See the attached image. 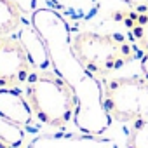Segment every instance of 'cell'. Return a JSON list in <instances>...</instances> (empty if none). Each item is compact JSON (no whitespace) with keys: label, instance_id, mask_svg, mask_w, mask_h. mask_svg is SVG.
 Masks as SVG:
<instances>
[{"label":"cell","instance_id":"obj_8","mask_svg":"<svg viewBox=\"0 0 148 148\" xmlns=\"http://www.w3.org/2000/svg\"><path fill=\"white\" fill-rule=\"evenodd\" d=\"M139 68H141V75L148 80V44L145 45V52H143V56H141Z\"/></svg>","mask_w":148,"mask_h":148},{"label":"cell","instance_id":"obj_6","mask_svg":"<svg viewBox=\"0 0 148 148\" xmlns=\"http://www.w3.org/2000/svg\"><path fill=\"white\" fill-rule=\"evenodd\" d=\"M23 25V9L16 0H0V37L12 35Z\"/></svg>","mask_w":148,"mask_h":148},{"label":"cell","instance_id":"obj_9","mask_svg":"<svg viewBox=\"0 0 148 148\" xmlns=\"http://www.w3.org/2000/svg\"><path fill=\"white\" fill-rule=\"evenodd\" d=\"M122 2L138 11H148V0H122Z\"/></svg>","mask_w":148,"mask_h":148},{"label":"cell","instance_id":"obj_7","mask_svg":"<svg viewBox=\"0 0 148 148\" xmlns=\"http://www.w3.org/2000/svg\"><path fill=\"white\" fill-rule=\"evenodd\" d=\"M0 141H4L9 148H18L25 141L23 125L0 117Z\"/></svg>","mask_w":148,"mask_h":148},{"label":"cell","instance_id":"obj_10","mask_svg":"<svg viewBox=\"0 0 148 148\" xmlns=\"http://www.w3.org/2000/svg\"><path fill=\"white\" fill-rule=\"evenodd\" d=\"M0 148H9V146H7V145H5L4 141H0Z\"/></svg>","mask_w":148,"mask_h":148},{"label":"cell","instance_id":"obj_5","mask_svg":"<svg viewBox=\"0 0 148 148\" xmlns=\"http://www.w3.org/2000/svg\"><path fill=\"white\" fill-rule=\"evenodd\" d=\"M0 117L23 127H30L35 120L33 112L19 89H0Z\"/></svg>","mask_w":148,"mask_h":148},{"label":"cell","instance_id":"obj_1","mask_svg":"<svg viewBox=\"0 0 148 148\" xmlns=\"http://www.w3.org/2000/svg\"><path fill=\"white\" fill-rule=\"evenodd\" d=\"M103 106L125 127V148H148V80L143 75L103 80Z\"/></svg>","mask_w":148,"mask_h":148},{"label":"cell","instance_id":"obj_2","mask_svg":"<svg viewBox=\"0 0 148 148\" xmlns=\"http://www.w3.org/2000/svg\"><path fill=\"white\" fill-rule=\"evenodd\" d=\"M25 98L33 117L42 124L64 129L77 112V96L71 86L49 70H35L25 84Z\"/></svg>","mask_w":148,"mask_h":148},{"label":"cell","instance_id":"obj_4","mask_svg":"<svg viewBox=\"0 0 148 148\" xmlns=\"http://www.w3.org/2000/svg\"><path fill=\"white\" fill-rule=\"evenodd\" d=\"M33 64L19 37H0V89H19L26 84Z\"/></svg>","mask_w":148,"mask_h":148},{"label":"cell","instance_id":"obj_3","mask_svg":"<svg viewBox=\"0 0 148 148\" xmlns=\"http://www.w3.org/2000/svg\"><path fill=\"white\" fill-rule=\"evenodd\" d=\"M73 54L80 66L92 77L106 79L134 61L138 51L124 35L80 32L73 37Z\"/></svg>","mask_w":148,"mask_h":148}]
</instances>
